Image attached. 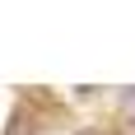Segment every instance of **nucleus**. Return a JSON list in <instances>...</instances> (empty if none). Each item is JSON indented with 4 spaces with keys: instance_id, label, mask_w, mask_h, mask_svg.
Here are the masks:
<instances>
[{
    "instance_id": "obj_1",
    "label": "nucleus",
    "mask_w": 135,
    "mask_h": 135,
    "mask_svg": "<svg viewBox=\"0 0 135 135\" xmlns=\"http://www.w3.org/2000/svg\"><path fill=\"white\" fill-rule=\"evenodd\" d=\"M126 103H131V107H135V93H126Z\"/></svg>"
},
{
    "instance_id": "obj_2",
    "label": "nucleus",
    "mask_w": 135,
    "mask_h": 135,
    "mask_svg": "<svg viewBox=\"0 0 135 135\" xmlns=\"http://www.w3.org/2000/svg\"><path fill=\"white\" fill-rule=\"evenodd\" d=\"M84 135H93V131H84Z\"/></svg>"
}]
</instances>
